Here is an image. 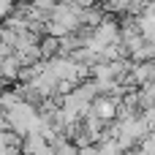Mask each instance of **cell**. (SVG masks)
Returning <instances> with one entry per match:
<instances>
[{"label":"cell","instance_id":"5","mask_svg":"<svg viewBox=\"0 0 155 155\" xmlns=\"http://www.w3.org/2000/svg\"><path fill=\"white\" fill-rule=\"evenodd\" d=\"M14 11V0H0V19H5Z\"/></svg>","mask_w":155,"mask_h":155},{"label":"cell","instance_id":"4","mask_svg":"<svg viewBox=\"0 0 155 155\" xmlns=\"http://www.w3.org/2000/svg\"><path fill=\"white\" fill-rule=\"evenodd\" d=\"M142 120L147 123V128H150V134H153V131H155V106H150V109L142 112Z\"/></svg>","mask_w":155,"mask_h":155},{"label":"cell","instance_id":"1","mask_svg":"<svg viewBox=\"0 0 155 155\" xmlns=\"http://www.w3.org/2000/svg\"><path fill=\"white\" fill-rule=\"evenodd\" d=\"M120 101L123 98H109V95H98L95 101H93V114L98 117V120H104V123H114L117 120V114H120Z\"/></svg>","mask_w":155,"mask_h":155},{"label":"cell","instance_id":"7","mask_svg":"<svg viewBox=\"0 0 155 155\" xmlns=\"http://www.w3.org/2000/svg\"><path fill=\"white\" fill-rule=\"evenodd\" d=\"M0 112H3V109H0Z\"/></svg>","mask_w":155,"mask_h":155},{"label":"cell","instance_id":"3","mask_svg":"<svg viewBox=\"0 0 155 155\" xmlns=\"http://www.w3.org/2000/svg\"><path fill=\"white\" fill-rule=\"evenodd\" d=\"M22 68H25V65L19 63V57H16V54L5 57V60H3V79H8V82H19Z\"/></svg>","mask_w":155,"mask_h":155},{"label":"cell","instance_id":"2","mask_svg":"<svg viewBox=\"0 0 155 155\" xmlns=\"http://www.w3.org/2000/svg\"><path fill=\"white\" fill-rule=\"evenodd\" d=\"M38 46H41L44 60H54V57H60V54H63V38H54V35H41Z\"/></svg>","mask_w":155,"mask_h":155},{"label":"cell","instance_id":"6","mask_svg":"<svg viewBox=\"0 0 155 155\" xmlns=\"http://www.w3.org/2000/svg\"><path fill=\"white\" fill-rule=\"evenodd\" d=\"M128 155H134V153H128Z\"/></svg>","mask_w":155,"mask_h":155}]
</instances>
